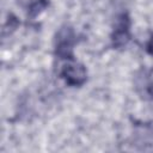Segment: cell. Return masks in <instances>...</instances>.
<instances>
[{"instance_id": "1", "label": "cell", "mask_w": 153, "mask_h": 153, "mask_svg": "<svg viewBox=\"0 0 153 153\" xmlns=\"http://www.w3.org/2000/svg\"><path fill=\"white\" fill-rule=\"evenodd\" d=\"M76 33L71 26H62L56 32L54 39V53L60 60L71 61L74 59V47L76 44Z\"/></svg>"}, {"instance_id": "2", "label": "cell", "mask_w": 153, "mask_h": 153, "mask_svg": "<svg viewBox=\"0 0 153 153\" xmlns=\"http://www.w3.org/2000/svg\"><path fill=\"white\" fill-rule=\"evenodd\" d=\"M130 26H131V20L127 12H122L116 17L112 32L110 36L111 44L114 48L120 49V48H124L128 44L131 37Z\"/></svg>"}, {"instance_id": "3", "label": "cell", "mask_w": 153, "mask_h": 153, "mask_svg": "<svg viewBox=\"0 0 153 153\" xmlns=\"http://www.w3.org/2000/svg\"><path fill=\"white\" fill-rule=\"evenodd\" d=\"M60 76L69 86H81L87 80V71L82 63L71 60L62 65Z\"/></svg>"}, {"instance_id": "4", "label": "cell", "mask_w": 153, "mask_h": 153, "mask_svg": "<svg viewBox=\"0 0 153 153\" xmlns=\"http://www.w3.org/2000/svg\"><path fill=\"white\" fill-rule=\"evenodd\" d=\"M48 6V1L47 0H35L31 2L30 7H29V14L30 17L35 18L37 17L41 12H43Z\"/></svg>"}, {"instance_id": "5", "label": "cell", "mask_w": 153, "mask_h": 153, "mask_svg": "<svg viewBox=\"0 0 153 153\" xmlns=\"http://www.w3.org/2000/svg\"><path fill=\"white\" fill-rule=\"evenodd\" d=\"M141 85H143V86H141V87H142V92H141L142 97H143L145 99H151V100H153V79L143 78Z\"/></svg>"}, {"instance_id": "6", "label": "cell", "mask_w": 153, "mask_h": 153, "mask_svg": "<svg viewBox=\"0 0 153 153\" xmlns=\"http://www.w3.org/2000/svg\"><path fill=\"white\" fill-rule=\"evenodd\" d=\"M146 50L151 56H153V35L149 37V39H148V42L146 44Z\"/></svg>"}]
</instances>
